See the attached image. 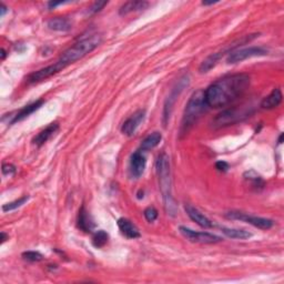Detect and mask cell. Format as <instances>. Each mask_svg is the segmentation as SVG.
Returning <instances> with one entry per match:
<instances>
[{"instance_id": "cell-1", "label": "cell", "mask_w": 284, "mask_h": 284, "mask_svg": "<svg viewBox=\"0 0 284 284\" xmlns=\"http://www.w3.org/2000/svg\"><path fill=\"white\" fill-rule=\"evenodd\" d=\"M250 86L246 74L226 76L210 84L204 90L206 101L209 108H222L239 99Z\"/></svg>"}, {"instance_id": "cell-2", "label": "cell", "mask_w": 284, "mask_h": 284, "mask_svg": "<svg viewBox=\"0 0 284 284\" xmlns=\"http://www.w3.org/2000/svg\"><path fill=\"white\" fill-rule=\"evenodd\" d=\"M156 174L159 176V184L164 201V209L171 216H176L178 208L171 192V170L168 154H161L156 160Z\"/></svg>"}, {"instance_id": "cell-3", "label": "cell", "mask_w": 284, "mask_h": 284, "mask_svg": "<svg viewBox=\"0 0 284 284\" xmlns=\"http://www.w3.org/2000/svg\"><path fill=\"white\" fill-rule=\"evenodd\" d=\"M208 109H209V106H208L206 101L204 90L196 91L186 106L184 116H182L180 134H186L189 132L199 121L202 114L206 112Z\"/></svg>"}, {"instance_id": "cell-4", "label": "cell", "mask_w": 284, "mask_h": 284, "mask_svg": "<svg viewBox=\"0 0 284 284\" xmlns=\"http://www.w3.org/2000/svg\"><path fill=\"white\" fill-rule=\"evenodd\" d=\"M102 42V38L98 34H92L87 37H82L79 39L77 42L74 44L71 47H69L66 52H62L60 56L59 62H62L64 67L74 64L78 60L82 59L88 54L98 47V46Z\"/></svg>"}, {"instance_id": "cell-5", "label": "cell", "mask_w": 284, "mask_h": 284, "mask_svg": "<svg viewBox=\"0 0 284 284\" xmlns=\"http://www.w3.org/2000/svg\"><path fill=\"white\" fill-rule=\"evenodd\" d=\"M253 114V108L250 106H234V108H230L226 110H223L218 114L214 119L212 120V126L214 129L224 128V126H233L240 121L251 116Z\"/></svg>"}, {"instance_id": "cell-6", "label": "cell", "mask_w": 284, "mask_h": 284, "mask_svg": "<svg viewBox=\"0 0 284 284\" xmlns=\"http://www.w3.org/2000/svg\"><path fill=\"white\" fill-rule=\"evenodd\" d=\"M190 84V77L189 74H184L182 77L176 81V84L174 86V88L171 89L170 94L168 96V98L166 99V102L164 106V126H166L168 124L169 120H170V116L172 111H174V106L178 98H179V96L182 94V91H184L188 86Z\"/></svg>"}, {"instance_id": "cell-7", "label": "cell", "mask_w": 284, "mask_h": 284, "mask_svg": "<svg viewBox=\"0 0 284 284\" xmlns=\"http://www.w3.org/2000/svg\"><path fill=\"white\" fill-rule=\"evenodd\" d=\"M224 216L229 220H238V221L248 223V224H251L261 230H268L274 226V221L271 219H266V218H261V216H251L242 211H229L226 213Z\"/></svg>"}, {"instance_id": "cell-8", "label": "cell", "mask_w": 284, "mask_h": 284, "mask_svg": "<svg viewBox=\"0 0 284 284\" xmlns=\"http://www.w3.org/2000/svg\"><path fill=\"white\" fill-rule=\"evenodd\" d=\"M179 231L186 240L194 243H201V244H216L222 241L219 236L212 234L209 232H198L186 226H179Z\"/></svg>"}, {"instance_id": "cell-9", "label": "cell", "mask_w": 284, "mask_h": 284, "mask_svg": "<svg viewBox=\"0 0 284 284\" xmlns=\"http://www.w3.org/2000/svg\"><path fill=\"white\" fill-rule=\"evenodd\" d=\"M268 54V50L262 47H248L234 50L229 54L226 58V62L229 64H234L244 62L246 59L253 57H261V56Z\"/></svg>"}, {"instance_id": "cell-10", "label": "cell", "mask_w": 284, "mask_h": 284, "mask_svg": "<svg viewBox=\"0 0 284 284\" xmlns=\"http://www.w3.org/2000/svg\"><path fill=\"white\" fill-rule=\"evenodd\" d=\"M64 68H66L64 66L59 62L54 64H50L48 67L40 69L38 71H34V72L30 74L27 78V81L29 84H37L40 82V81H44L46 79H48L50 77H52L54 74H58L59 71H62Z\"/></svg>"}, {"instance_id": "cell-11", "label": "cell", "mask_w": 284, "mask_h": 284, "mask_svg": "<svg viewBox=\"0 0 284 284\" xmlns=\"http://www.w3.org/2000/svg\"><path fill=\"white\" fill-rule=\"evenodd\" d=\"M146 118V110L144 109H139L136 110L134 114H131L128 119H126L122 126H121V132L128 136H132L136 129L139 128V126L141 122H144V120Z\"/></svg>"}, {"instance_id": "cell-12", "label": "cell", "mask_w": 284, "mask_h": 284, "mask_svg": "<svg viewBox=\"0 0 284 284\" xmlns=\"http://www.w3.org/2000/svg\"><path fill=\"white\" fill-rule=\"evenodd\" d=\"M146 166V156L142 154V151L138 150L131 156L130 160V174L134 178H140L144 174Z\"/></svg>"}, {"instance_id": "cell-13", "label": "cell", "mask_w": 284, "mask_h": 284, "mask_svg": "<svg viewBox=\"0 0 284 284\" xmlns=\"http://www.w3.org/2000/svg\"><path fill=\"white\" fill-rule=\"evenodd\" d=\"M116 223H118V228L120 232L122 233L126 239L134 240L141 236L140 231L138 228H136V226L132 221L126 219V218H120Z\"/></svg>"}, {"instance_id": "cell-14", "label": "cell", "mask_w": 284, "mask_h": 284, "mask_svg": "<svg viewBox=\"0 0 284 284\" xmlns=\"http://www.w3.org/2000/svg\"><path fill=\"white\" fill-rule=\"evenodd\" d=\"M184 209L190 219L194 222H196L198 226L204 228V229H211V228L213 226V223L208 219L204 213H201L199 210H198L196 208L192 206L191 204H186Z\"/></svg>"}, {"instance_id": "cell-15", "label": "cell", "mask_w": 284, "mask_h": 284, "mask_svg": "<svg viewBox=\"0 0 284 284\" xmlns=\"http://www.w3.org/2000/svg\"><path fill=\"white\" fill-rule=\"evenodd\" d=\"M282 99H283L282 91L278 88H274L271 91L270 94L266 96V97L262 100L261 108L266 110L274 109L281 104Z\"/></svg>"}, {"instance_id": "cell-16", "label": "cell", "mask_w": 284, "mask_h": 284, "mask_svg": "<svg viewBox=\"0 0 284 284\" xmlns=\"http://www.w3.org/2000/svg\"><path fill=\"white\" fill-rule=\"evenodd\" d=\"M58 130H59V124L57 122L50 124L48 126H46L44 130L40 131V132L34 136L32 140L34 144H36L37 146H44L46 142H47L56 132H57Z\"/></svg>"}, {"instance_id": "cell-17", "label": "cell", "mask_w": 284, "mask_h": 284, "mask_svg": "<svg viewBox=\"0 0 284 284\" xmlns=\"http://www.w3.org/2000/svg\"><path fill=\"white\" fill-rule=\"evenodd\" d=\"M77 226L81 231H84L86 233H90L94 228V222L92 220V218L90 216L89 212L86 210L84 206H81V209L79 210Z\"/></svg>"}, {"instance_id": "cell-18", "label": "cell", "mask_w": 284, "mask_h": 284, "mask_svg": "<svg viewBox=\"0 0 284 284\" xmlns=\"http://www.w3.org/2000/svg\"><path fill=\"white\" fill-rule=\"evenodd\" d=\"M47 27L52 30V32H67L72 28V24L70 20L66 17H54L48 20Z\"/></svg>"}, {"instance_id": "cell-19", "label": "cell", "mask_w": 284, "mask_h": 284, "mask_svg": "<svg viewBox=\"0 0 284 284\" xmlns=\"http://www.w3.org/2000/svg\"><path fill=\"white\" fill-rule=\"evenodd\" d=\"M44 104V101L42 99H40V100L34 101V102L30 104H28L26 106H24V108L20 109L18 112L16 114V116H14V119H12V122L16 124V122H18V121H22L24 119H26L27 116H29L30 114H32L34 111H37L38 109L42 108Z\"/></svg>"}, {"instance_id": "cell-20", "label": "cell", "mask_w": 284, "mask_h": 284, "mask_svg": "<svg viewBox=\"0 0 284 284\" xmlns=\"http://www.w3.org/2000/svg\"><path fill=\"white\" fill-rule=\"evenodd\" d=\"M148 6H149V2H141V0H134V2H124L119 9V14L120 16H126V14H128L130 12L144 10Z\"/></svg>"}, {"instance_id": "cell-21", "label": "cell", "mask_w": 284, "mask_h": 284, "mask_svg": "<svg viewBox=\"0 0 284 284\" xmlns=\"http://www.w3.org/2000/svg\"><path fill=\"white\" fill-rule=\"evenodd\" d=\"M162 140V134L158 131H154V132L150 134L149 136H146V138L144 139V141L141 142L140 146V151L146 152L154 149L156 146L160 144V142Z\"/></svg>"}, {"instance_id": "cell-22", "label": "cell", "mask_w": 284, "mask_h": 284, "mask_svg": "<svg viewBox=\"0 0 284 284\" xmlns=\"http://www.w3.org/2000/svg\"><path fill=\"white\" fill-rule=\"evenodd\" d=\"M223 52H214L210 54L209 57L206 58L204 62H201L200 67H199V72L200 74H206L209 72L211 69H213L218 64V62H220V59L223 57Z\"/></svg>"}, {"instance_id": "cell-23", "label": "cell", "mask_w": 284, "mask_h": 284, "mask_svg": "<svg viewBox=\"0 0 284 284\" xmlns=\"http://www.w3.org/2000/svg\"><path fill=\"white\" fill-rule=\"evenodd\" d=\"M221 231L226 236L230 238V239H234V240H246V239H250V238L252 236L250 232L246 230H243V229H230V228H222Z\"/></svg>"}, {"instance_id": "cell-24", "label": "cell", "mask_w": 284, "mask_h": 284, "mask_svg": "<svg viewBox=\"0 0 284 284\" xmlns=\"http://www.w3.org/2000/svg\"><path fill=\"white\" fill-rule=\"evenodd\" d=\"M108 240H109L108 233L104 230H99L97 232H94L92 236V244L97 248H104L106 243H108Z\"/></svg>"}, {"instance_id": "cell-25", "label": "cell", "mask_w": 284, "mask_h": 284, "mask_svg": "<svg viewBox=\"0 0 284 284\" xmlns=\"http://www.w3.org/2000/svg\"><path fill=\"white\" fill-rule=\"evenodd\" d=\"M29 200V196H24L22 198H19L18 200H14L12 202H9L7 204H4L2 206V211L4 212H10L12 210H16L18 208L22 206L26 202Z\"/></svg>"}, {"instance_id": "cell-26", "label": "cell", "mask_w": 284, "mask_h": 284, "mask_svg": "<svg viewBox=\"0 0 284 284\" xmlns=\"http://www.w3.org/2000/svg\"><path fill=\"white\" fill-rule=\"evenodd\" d=\"M22 258L29 262H39L44 260V256L38 251H27L22 253Z\"/></svg>"}, {"instance_id": "cell-27", "label": "cell", "mask_w": 284, "mask_h": 284, "mask_svg": "<svg viewBox=\"0 0 284 284\" xmlns=\"http://www.w3.org/2000/svg\"><path fill=\"white\" fill-rule=\"evenodd\" d=\"M244 178L246 180L253 182V186H264V182H263L262 178L258 174H256L254 171L246 172V174H244Z\"/></svg>"}, {"instance_id": "cell-28", "label": "cell", "mask_w": 284, "mask_h": 284, "mask_svg": "<svg viewBox=\"0 0 284 284\" xmlns=\"http://www.w3.org/2000/svg\"><path fill=\"white\" fill-rule=\"evenodd\" d=\"M144 214L146 220L151 223V222H154L156 219H158L159 213H158V211H156V208L149 206V208H146V209L144 210Z\"/></svg>"}, {"instance_id": "cell-29", "label": "cell", "mask_w": 284, "mask_h": 284, "mask_svg": "<svg viewBox=\"0 0 284 284\" xmlns=\"http://www.w3.org/2000/svg\"><path fill=\"white\" fill-rule=\"evenodd\" d=\"M106 4H108V2H96L92 4H91V7L89 8V12L90 14H97L99 12H101Z\"/></svg>"}, {"instance_id": "cell-30", "label": "cell", "mask_w": 284, "mask_h": 284, "mask_svg": "<svg viewBox=\"0 0 284 284\" xmlns=\"http://www.w3.org/2000/svg\"><path fill=\"white\" fill-rule=\"evenodd\" d=\"M16 172V168L10 164H4L2 166V174L4 176H12Z\"/></svg>"}, {"instance_id": "cell-31", "label": "cell", "mask_w": 284, "mask_h": 284, "mask_svg": "<svg viewBox=\"0 0 284 284\" xmlns=\"http://www.w3.org/2000/svg\"><path fill=\"white\" fill-rule=\"evenodd\" d=\"M216 168L221 172H226L229 170V164L226 161H218L216 164Z\"/></svg>"}, {"instance_id": "cell-32", "label": "cell", "mask_w": 284, "mask_h": 284, "mask_svg": "<svg viewBox=\"0 0 284 284\" xmlns=\"http://www.w3.org/2000/svg\"><path fill=\"white\" fill-rule=\"evenodd\" d=\"M8 12V8L4 6V4H0V17H4L6 12Z\"/></svg>"}, {"instance_id": "cell-33", "label": "cell", "mask_w": 284, "mask_h": 284, "mask_svg": "<svg viewBox=\"0 0 284 284\" xmlns=\"http://www.w3.org/2000/svg\"><path fill=\"white\" fill-rule=\"evenodd\" d=\"M66 4V2H52L48 4V7H49V9H52V8H56L57 6H60V4Z\"/></svg>"}, {"instance_id": "cell-34", "label": "cell", "mask_w": 284, "mask_h": 284, "mask_svg": "<svg viewBox=\"0 0 284 284\" xmlns=\"http://www.w3.org/2000/svg\"><path fill=\"white\" fill-rule=\"evenodd\" d=\"M0 236H2V239H0V240H2V241H0V243H2H2L6 242V240L8 239V238H9V236H7V234H6V233H4V232H2V233H0Z\"/></svg>"}, {"instance_id": "cell-35", "label": "cell", "mask_w": 284, "mask_h": 284, "mask_svg": "<svg viewBox=\"0 0 284 284\" xmlns=\"http://www.w3.org/2000/svg\"><path fill=\"white\" fill-rule=\"evenodd\" d=\"M218 4V2H202V4H204V6H210V4Z\"/></svg>"}, {"instance_id": "cell-36", "label": "cell", "mask_w": 284, "mask_h": 284, "mask_svg": "<svg viewBox=\"0 0 284 284\" xmlns=\"http://www.w3.org/2000/svg\"><path fill=\"white\" fill-rule=\"evenodd\" d=\"M4 58H6V52H4V49L2 48V60H4Z\"/></svg>"}]
</instances>
